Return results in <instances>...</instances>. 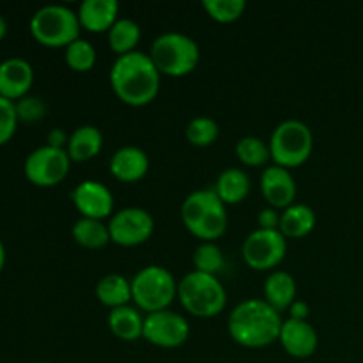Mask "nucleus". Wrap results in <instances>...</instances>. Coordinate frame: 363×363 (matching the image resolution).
Segmentation results:
<instances>
[{
  "instance_id": "obj_1",
  "label": "nucleus",
  "mask_w": 363,
  "mask_h": 363,
  "mask_svg": "<svg viewBox=\"0 0 363 363\" xmlns=\"http://www.w3.org/2000/svg\"><path fill=\"white\" fill-rule=\"evenodd\" d=\"M160 74L162 73L149 53L135 50L113 60L110 85L123 103L130 106H144L158 96Z\"/></svg>"
},
{
  "instance_id": "obj_2",
  "label": "nucleus",
  "mask_w": 363,
  "mask_h": 363,
  "mask_svg": "<svg viewBox=\"0 0 363 363\" xmlns=\"http://www.w3.org/2000/svg\"><path fill=\"white\" fill-rule=\"evenodd\" d=\"M282 318L266 300L250 298L230 312L227 328L234 342L243 347H266L279 340L282 330Z\"/></svg>"
},
{
  "instance_id": "obj_3",
  "label": "nucleus",
  "mask_w": 363,
  "mask_h": 363,
  "mask_svg": "<svg viewBox=\"0 0 363 363\" xmlns=\"http://www.w3.org/2000/svg\"><path fill=\"white\" fill-rule=\"evenodd\" d=\"M184 227L202 241H215L227 230V209L211 188L195 190L181 206Z\"/></svg>"
},
{
  "instance_id": "obj_4",
  "label": "nucleus",
  "mask_w": 363,
  "mask_h": 363,
  "mask_svg": "<svg viewBox=\"0 0 363 363\" xmlns=\"http://www.w3.org/2000/svg\"><path fill=\"white\" fill-rule=\"evenodd\" d=\"M177 298L184 311L197 318H215L225 308L227 293L215 275L191 272L177 284Z\"/></svg>"
},
{
  "instance_id": "obj_5",
  "label": "nucleus",
  "mask_w": 363,
  "mask_h": 363,
  "mask_svg": "<svg viewBox=\"0 0 363 363\" xmlns=\"http://www.w3.org/2000/svg\"><path fill=\"white\" fill-rule=\"evenodd\" d=\"M78 13L62 4H48L30 18V32L41 45L50 48H66L80 38Z\"/></svg>"
},
{
  "instance_id": "obj_6",
  "label": "nucleus",
  "mask_w": 363,
  "mask_h": 363,
  "mask_svg": "<svg viewBox=\"0 0 363 363\" xmlns=\"http://www.w3.org/2000/svg\"><path fill=\"white\" fill-rule=\"evenodd\" d=\"M149 57L160 73L169 77H184L197 67L201 50L190 35L183 32H165L155 39Z\"/></svg>"
},
{
  "instance_id": "obj_7",
  "label": "nucleus",
  "mask_w": 363,
  "mask_h": 363,
  "mask_svg": "<svg viewBox=\"0 0 363 363\" xmlns=\"http://www.w3.org/2000/svg\"><path fill=\"white\" fill-rule=\"evenodd\" d=\"M268 145L275 165L294 169L303 165L311 158L314 149V135L303 121L287 119L273 130Z\"/></svg>"
},
{
  "instance_id": "obj_8",
  "label": "nucleus",
  "mask_w": 363,
  "mask_h": 363,
  "mask_svg": "<svg viewBox=\"0 0 363 363\" xmlns=\"http://www.w3.org/2000/svg\"><path fill=\"white\" fill-rule=\"evenodd\" d=\"M176 296V279L163 266H145L131 280V298L147 314L167 311Z\"/></svg>"
},
{
  "instance_id": "obj_9",
  "label": "nucleus",
  "mask_w": 363,
  "mask_h": 363,
  "mask_svg": "<svg viewBox=\"0 0 363 363\" xmlns=\"http://www.w3.org/2000/svg\"><path fill=\"white\" fill-rule=\"evenodd\" d=\"M286 240L287 238L279 229H255L254 233L248 234L241 247L247 266L257 272L277 268L287 254Z\"/></svg>"
},
{
  "instance_id": "obj_10",
  "label": "nucleus",
  "mask_w": 363,
  "mask_h": 363,
  "mask_svg": "<svg viewBox=\"0 0 363 363\" xmlns=\"http://www.w3.org/2000/svg\"><path fill=\"white\" fill-rule=\"evenodd\" d=\"M71 158L66 149L43 145L25 160V176L38 186H55L69 172Z\"/></svg>"
},
{
  "instance_id": "obj_11",
  "label": "nucleus",
  "mask_w": 363,
  "mask_h": 363,
  "mask_svg": "<svg viewBox=\"0 0 363 363\" xmlns=\"http://www.w3.org/2000/svg\"><path fill=\"white\" fill-rule=\"evenodd\" d=\"M110 240L119 247H137L155 233V218L142 208H124L110 218Z\"/></svg>"
},
{
  "instance_id": "obj_12",
  "label": "nucleus",
  "mask_w": 363,
  "mask_h": 363,
  "mask_svg": "<svg viewBox=\"0 0 363 363\" xmlns=\"http://www.w3.org/2000/svg\"><path fill=\"white\" fill-rule=\"evenodd\" d=\"M147 342L165 350L183 346L190 337V325L181 314L172 311L151 312L144 318V333Z\"/></svg>"
},
{
  "instance_id": "obj_13",
  "label": "nucleus",
  "mask_w": 363,
  "mask_h": 363,
  "mask_svg": "<svg viewBox=\"0 0 363 363\" xmlns=\"http://www.w3.org/2000/svg\"><path fill=\"white\" fill-rule=\"evenodd\" d=\"M74 208L84 218L103 220L112 213L113 194L106 184L99 181L87 179L77 184L71 194Z\"/></svg>"
},
{
  "instance_id": "obj_14",
  "label": "nucleus",
  "mask_w": 363,
  "mask_h": 363,
  "mask_svg": "<svg viewBox=\"0 0 363 363\" xmlns=\"http://www.w3.org/2000/svg\"><path fill=\"white\" fill-rule=\"evenodd\" d=\"M261 191L264 201L275 209H286L296 199V181L289 169L272 165L261 176Z\"/></svg>"
},
{
  "instance_id": "obj_15",
  "label": "nucleus",
  "mask_w": 363,
  "mask_h": 363,
  "mask_svg": "<svg viewBox=\"0 0 363 363\" xmlns=\"http://www.w3.org/2000/svg\"><path fill=\"white\" fill-rule=\"evenodd\" d=\"M34 82L30 62L21 57H9L0 62V96L7 99H21Z\"/></svg>"
},
{
  "instance_id": "obj_16",
  "label": "nucleus",
  "mask_w": 363,
  "mask_h": 363,
  "mask_svg": "<svg viewBox=\"0 0 363 363\" xmlns=\"http://www.w3.org/2000/svg\"><path fill=\"white\" fill-rule=\"evenodd\" d=\"M280 344L287 354L293 358H308L318 350V332L308 321L287 319L284 321L279 337Z\"/></svg>"
},
{
  "instance_id": "obj_17",
  "label": "nucleus",
  "mask_w": 363,
  "mask_h": 363,
  "mask_svg": "<svg viewBox=\"0 0 363 363\" xmlns=\"http://www.w3.org/2000/svg\"><path fill=\"white\" fill-rule=\"evenodd\" d=\"M149 158L144 149L137 145H124L113 152L110 160V172L117 181L137 183L147 174Z\"/></svg>"
},
{
  "instance_id": "obj_18",
  "label": "nucleus",
  "mask_w": 363,
  "mask_h": 363,
  "mask_svg": "<svg viewBox=\"0 0 363 363\" xmlns=\"http://www.w3.org/2000/svg\"><path fill=\"white\" fill-rule=\"evenodd\" d=\"M117 0H84L78 7V20L89 32H108L119 18Z\"/></svg>"
},
{
  "instance_id": "obj_19",
  "label": "nucleus",
  "mask_w": 363,
  "mask_h": 363,
  "mask_svg": "<svg viewBox=\"0 0 363 363\" xmlns=\"http://www.w3.org/2000/svg\"><path fill=\"white\" fill-rule=\"evenodd\" d=\"M296 293L298 287L294 277L282 269L272 272L264 280V300L275 311L282 312L289 308L296 301Z\"/></svg>"
},
{
  "instance_id": "obj_20",
  "label": "nucleus",
  "mask_w": 363,
  "mask_h": 363,
  "mask_svg": "<svg viewBox=\"0 0 363 363\" xmlns=\"http://www.w3.org/2000/svg\"><path fill=\"white\" fill-rule=\"evenodd\" d=\"M103 147V133L92 124L78 126L67 140V155L71 162H87L94 158Z\"/></svg>"
},
{
  "instance_id": "obj_21",
  "label": "nucleus",
  "mask_w": 363,
  "mask_h": 363,
  "mask_svg": "<svg viewBox=\"0 0 363 363\" xmlns=\"http://www.w3.org/2000/svg\"><path fill=\"white\" fill-rule=\"evenodd\" d=\"M220 201L223 204H240L250 194V177L245 170L230 167L225 169L216 179L215 188H213Z\"/></svg>"
},
{
  "instance_id": "obj_22",
  "label": "nucleus",
  "mask_w": 363,
  "mask_h": 363,
  "mask_svg": "<svg viewBox=\"0 0 363 363\" xmlns=\"http://www.w3.org/2000/svg\"><path fill=\"white\" fill-rule=\"evenodd\" d=\"M108 328L117 339L133 342V340L140 339L144 333V318L137 308L130 307V305L112 308V312L108 314Z\"/></svg>"
},
{
  "instance_id": "obj_23",
  "label": "nucleus",
  "mask_w": 363,
  "mask_h": 363,
  "mask_svg": "<svg viewBox=\"0 0 363 363\" xmlns=\"http://www.w3.org/2000/svg\"><path fill=\"white\" fill-rule=\"evenodd\" d=\"M315 213L307 204H291L280 215L279 230L286 238H303L314 230Z\"/></svg>"
},
{
  "instance_id": "obj_24",
  "label": "nucleus",
  "mask_w": 363,
  "mask_h": 363,
  "mask_svg": "<svg viewBox=\"0 0 363 363\" xmlns=\"http://www.w3.org/2000/svg\"><path fill=\"white\" fill-rule=\"evenodd\" d=\"M96 296L103 305L110 308H119L128 305L131 298V282H128L119 273L105 275L96 286Z\"/></svg>"
},
{
  "instance_id": "obj_25",
  "label": "nucleus",
  "mask_w": 363,
  "mask_h": 363,
  "mask_svg": "<svg viewBox=\"0 0 363 363\" xmlns=\"http://www.w3.org/2000/svg\"><path fill=\"white\" fill-rule=\"evenodd\" d=\"M71 233H73L74 241H77L80 247L91 248V250L106 247V245L112 241L110 240L108 225H105L101 220L84 218V216H82L80 220L74 222Z\"/></svg>"
},
{
  "instance_id": "obj_26",
  "label": "nucleus",
  "mask_w": 363,
  "mask_h": 363,
  "mask_svg": "<svg viewBox=\"0 0 363 363\" xmlns=\"http://www.w3.org/2000/svg\"><path fill=\"white\" fill-rule=\"evenodd\" d=\"M138 41H140V25L131 18H119L108 30V45L117 55L135 52Z\"/></svg>"
},
{
  "instance_id": "obj_27",
  "label": "nucleus",
  "mask_w": 363,
  "mask_h": 363,
  "mask_svg": "<svg viewBox=\"0 0 363 363\" xmlns=\"http://www.w3.org/2000/svg\"><path fill=\"white\" fill-rule=\"evenodd\" d=\"M195 272L208 273V275H218L225 268V259H223L222 248L213 241H204L199 245L194 252Z\"/></svg>"
},
{
  "instance_id": "obj_28",
  "label": "nucleus",
  "mask_w": 363,
  "mask_h": 363,
  "mask_svg": "<svg viewBox=\"0 0 363 363\" xmlns=\"http://www.w3.org/2000/svg\"><path fill=\"white\" fill-rule=\"evenodd\" d=\"M186 133L188 142L191 145H197V147H208L211 145L213 142L218 138L220 135V128L218 123L211 117H206V116H199L194 117L190 123L186 124Z\"/></svg>"
},
{
  "instance_id": "obj_29",
  "label": "nucleus",
  "mask_w": 363,
  "mask_h": 363,
  "mask_svg": "<svg viewBox=\"0 0 363 363\" xmlns=\"http://www.w3.org/2000/svg\"><path fill=\"white\" fill-rule=\"evenodd\" d=\"M236 156L248 167H261L272 158L269 145L257 137H243L236 144Z\"/></svg>"
},
{
  "instance_id": "obj_30",
  "label": "nucleus",
  "mask_w": 363,
  "mask_h": 363,
  "mask_svg": "<svg viewBox=\"0 0 363 363\" xmlns=\"http://www.w3.org/2000/svg\"><path fill=\"white\" fill-rule=\"evenodd\" d=\"M66 64L73 71H89L96 64V48L87 39L78 38L77 41L66 46Z\"/></svg>"
},
{
  "instance_id": "obj_31",
  "label": "nucleus",
  "mask_w": 363,
  "mask_h": 363,
  "mask_svg": "<svg viewBox=\"0 0 363 363\" xmlns=\"http://www.w3.org/2000/svg\"><path fill=\"white\" fill-rule=\"evenodd\" d=\"M202 6H204L206 13L220 23L236 21L238 18L243 16L245 9H247L245 0H204Z\"/></svg>"
},
{
  "instance_id": "obj_32",
  "label": "nucleus",
  "mask_w": 363,
  "mask_h": 363,
  "mask_svg": "<svg viewBox=\"0 0 363 363\" xmlns=\"http://www.w3.org/2000/svg\"><path fill=\"white\" fill-rule=\"evenodd\" d=\"M16 103L0 96V145L11 140V137L16 131Z\"/></svg>"
},
{
  "instance_id": "obj_33",
  "label": "nucleus",
  "mask_w": 363,
  "mask_h": 363,
  "mask_svg": "<svg viewBox=\"0 0 363 363\" xmlns=\"http://www.w3.org/2000/svg\"><path fill=\"white\" fill-rule=\"evenodd\" d=\"M46 106L45 103L41 101L35 96H25L20 101L16 103V113L18 119L25 121V123H34V121H39L45 117Z\"/></svg>"
},
{
  "instance_id": "obj_34",
  "label": "nucleus",
  "mask_w": 363,
  "mask_h": 363,
  "mask_svg": "<svg viewBox=\"0 0 363 363\" xmlns=\"http://www.w3.org/2000/svg\"><path fill=\"white\" fill-rule=\"evenodd\" d=\"M280 215L282 213H279V209L275 208H264L259 211V216H257V223H259V229H268V230H275L280 227Z\"/></svg>"
},
{
  "instance_id": "obj_35",
  "label": "nucleus",
  "mask_w": 363,
  "mask_h": 363,
  "mask_svg": "<svg viewBox=\"0 0 363 363\" xmlns=\"http://www.w3.org/2000/svg\"><path fill=\"white\" fill-rule=\"evenodd\" d=\"M308 314H311V307H308L307 301H303V300H296L289 307L291 319H298V321H307Z\"/></svg>"
},
{
  "instance_id": "obj_36",
  "label": "nucleus",
  "mask_w": 363,
  "mask_h": 363,
  "mask_svg": "<svg viewBox=\"0 0 363 363\" xmlns=\"http://www.w3.org/2000/svg\"><path fill=\"white\" fill-rule=\"evenodd\" d=\"M67 140H69V137H67L66 131L60 130V128H55V130H52L48 133V145H52V147L64 149V145L67 147Z\"/></svg>"
},
{
  "instance_id": "obj_37",
  "label": "nucleus",
  "mask_w": 363,
  "mask_h": 363,
  "mask_svg": "<svg viewBox=\"0 0 363 363\" xmlns=\"http://www.w3.org/2000/svg\"><path fill=\"white\" fill-rule=\"evenodd\" d=\"M6 32H7V21H6V18H4L2 14H0V39H2L4 35H6Z\"/></svg>"
},
{
  "instance_id": "obj_38",
  "label": "nucleus",
  "mask_w": 363,
  "mask_h": 363,
  "mask_svg": "<svg viewBox=\"0 0 363 363\" xmlns=\"http://www.w3.org/2000/svg\"><path fill=\"white\" fill-rule=\"evenodd\" d=\"M4 264H6V248H4V243L0 241V272H2Z\"/></svg>"
},
{
  "instance_id": "obj_39",
  "label": "nucleus",
  "mask_w": 363,
  "mask_h": 363,
  "mask_svg": "<svg viewBox=\"0 0 363 363\" xmlns=\"http://www.w3.org/2000/svg\"><path fill=\"white\" fill-rule=\"evenodd\" d=\"M39 363H48V362H39Z\"/></svg>"
}]
</instances>
